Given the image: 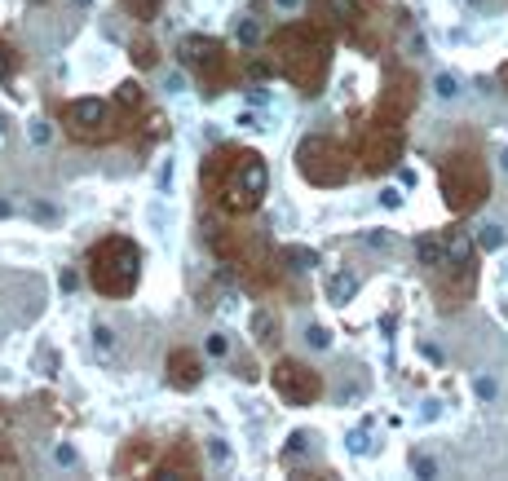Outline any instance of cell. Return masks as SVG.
Masks as SVG:
<instances>
[{"label": "cell", "instance_id": "cell-1", "mask_svg": "<svg viewBox=\"0 0 508 481\" xmlns=\"http://www.w3.org/2000/svg\"><path fill=\"white\" fill-rule=\"evenodd\" d=\"M199 186L203 195L217 199V208L230 216H244L252 208H261L265 190H270V173L257 150H239V146H217L199 168Z\"/></svg>", "mask_w": 508, "mask_h": 481}, {"label": "cell", "instance_id": "cell-2", "mask_svg": "<svg viewBox=\"0 0 508 481\" xmlns=\"http://www.w3.org/2000/svg\"><path fill=\"white\" fill-rule=\"evenodd\" d=\"M270 49H274V71L287 76L300 93H319L323 89L332 49H328V35H323L319 27H283L270 40Z\"/></svg>", "mask_w": 508, "mask_h": 481}, {"label": "cell", "instance_id": "cell-3", "mask_svg": "<svg viewBox=\"0 0 508 481\" xmlns=\"http://www.w3.org/2000/svg\"><path fill=\"white\" fill-rule=\"evenodd\" d=\"M142 279V247L133 238H102L98 247L89 252V283L93 292L106 300H124L133 296V287Z\"/></svg>", "mask_w": 508, "mask_h": 481}, {"label": "cell", "instance_id": "cell-4", "mask_svg": "<svg viewBox=\"0 0 508 481\" xmlns=\"http://www.w3.org/2000/svg\"><path fill=\"white\" fill-rule=\"evenodd\" d=\"M62 128L67 137L84 141V146H102V141H111L119 133V115L115 106H106L98 98H76L62 106Z\"/></svg>", "mask_w": 508, "mask_h": 481}, {"label": "cell", "instance_id": "cell-5", "mask_svg": "<svg viewBox=\"0 0 508 481\" xmlns=\"http://www.w3.org/2000/svg\"><path fill=\"white\" fill-rule=\"evenodd\" d=\"M296 173L310 186H341L349 177V159L332 137H305L296 146Z\"/></svg>", "mask_w": 508, "mask_h": 481}, {"label": "cell", "instance_id": "cell-6", "mask_svg": "<svg viewBox=\"0 0 508 481\" xmlns=\"http://www.w3.org/2000/svg\"><path fill=\"white\" fill-rule=\"evenodd\" d=\"M177 53H181V62L203 80V89H208V93H226V84H230V53L212 40V35H186Z\"/></svg>", "mask_w": 508, "mask_h": 481}, {"label": "cell", "instance_id": "cell-7", "mask_svg": "<svg viewBox=\"0 0 508 481\" xmlns=\"http://www.w3.org/2000/svg\"><path fill=\"white\" fill-rule=\"evenodd\" d=\"M270 380H274V393H279L287 406H310V402H319V393H323L319 371H310L305 362H292V358L274 362Z\"/></svg>", "mask_w": 508, "mask_h": 481}, {"label": "cell", "instance_id": "cell-8", "mask_svg": "<svg viewBox=\"0 0 508 481\" xmlns=\"http://www.w3.org/2000/svg\"><path fill=\"white\" fill-rule=\"evenodd\" d=\"M164 371H168V384L186 393V389H195V384L203 380V358L195 353V349H173L168 362H164Z\"/></svg>", "mask_w": 508, "mask_h": 481}, {"label": "cell", "instance_id": "cell-9", "mask_svg": "<svg viewBox=\"0 0 508 481\" xmlns=\"http://www.w3.org/2000/svg\"><path fill=\"white\" fill-rule=\"evenodd\" d=\"M160 477H173V481H186V477H199V451H195V441H173L164 455V464H160Z\"/></svg>", "mask_w": 508, "mask_h": 481}, {"label": "cell", "instance_id": "cell-10", "mask_svg": "<svg viewBox=\"0 0 508 481\" xmlns=\"http://www.w3.org/2000/svg\"><path fill=\"white\" fill-rule=\"evenodd\" d=\"M477 195H482V182L468 173V164H451V168H446V199H451L455 208H468Z\"/></svg>", "mask_w": 508, "mask_h": 481}, {"label": "cell", "instance_id": "cell-11", "mask_svg": "<svg viewBox=\"0 0 508 481\" xmlns=\"http://www.w3.org/2000/svg\"><path fill=\"white\" fill-rule=\"evenodd\" d=\"M398 155V133H371L367 137V164L380 168V164H393Z\"/></svg>", "mask_w": 508, "mask_h": 481}, {"label": "cell", "instance_id": "cell-12", "mask_svg": "<svg viewBox=\"0 0 508 481\" xmlns=\"http://www.w3.org/2000/svg\"><path fill=\"white\" fill-rule=\"evenodd\" d=\"M416 256H420V265H429V270L446 265V238H438V234H420V238H416Z\"/></svg>", "mask_w": 508, "mask_h": 481}, {"label": "cell", "instance_id": "cell-13", "mask_svg": "<svg viewBox=\"0 0 508 481\" xmlns=\"http://www.w3.org/2000/svg\"><path fill=\"white\" fill-rule=\"evenodd\" d=\"M354 292H358V274H349V270H341V274H332L328 279V300L332 305H349V300H354Z\"/></svg>", "mask_w": 508, "mask_h": 481}, {"label": "cell", "instance_id": "cell-14", "mask_svg": "<svg viewBox=\"0 0 508 481\" xmlns=\"http://www.w3.org/2000/svg\"><path fill=\"white\" fill-rule=\"evenodd\" d=\"M279 261H287V270H296V274H310L314 265H319V252L292 243V247H283V252H279Z\"/></svg>", "mask_w": 508, "mask_h": 481}, {"label": "cell", "instance_id": "cell-15", "mask_svg": "<svg viewBox=\"0 0 508 481\" xmlns=\"http://www.w3.org/2000/svg\"><path fill=\"white\" fill-rule=\"evenodd\" d=\"M142 102H146V93H142V84L137 80H124V84H119V89H115V111H142Z\"/></svg>", "mask_w": 508, "mask_h": 481}, {"label": "cell", "instance_id": "cell-16", "mask_svg": "<svg viewBox=\"0 0 508 481\" xmlns=\"http://www.w3.org/2000/svg\"><path fill=\"white\" fill-rule=\"evenodd\" d=\"M252 335H257V344H274L279 340V318H274L270 309H257V314H252Z\"/></svg>", "mask_w": 508, "mask_h": 481}, {"label": "cell", "instance_id": "cell-17", "mask_svg": "<svg viewBox=\"0 0 508 481\" xmlns=\"http://www.w3.org/2000/svg\"><path fill=\"white\" fill-rule=\"evenodd\" d=\"M468 256H473V238L464 230H455L446 238V265H468Z\"/></svg>", "mask_w": 508, "mask_h": 481}, {"label": "cell", "instance_id": "cell-18", "mask_svg": "<svg viewBox=\"0 0 508 481\" xmlns=\"http://www.w3.org/2000/svg\"><path fill=\"white\" fill-rule=\"evenodd\" d=\"M328 14L341 22V27H354L358 22V0H328Z\"/></svg>", "mask_w": 508, "mask_h": 481}, {"label": "cell", "instance_id": "cell-19", "mask_svg": "<svg viewBox=\"0 0 508 481\" xmlns=\"http://www.w3.org/2000/svg\"><path fill=\"white\" fill-rule=\"evenodd\" d=\"M160 5H164V0H124V9L137 22H155V18H160Z\"/></svg>", "mask_w": 508, "mask_h": 481}, {"label": "cell", "instance_id": "cell-20", "mask_svg": "<svg viewBox=\"0 0 508 481\" xmlns=\"http://www.w3.org/2000/svg\"><path fill=\"white\" fill-rule=\"evenodd\" d=\"M504 238H508L504 225H482V230H477V247L482 252H495V247H504Z\"/></svg>", "mask_w": 508, "mask_h": 481}, {"label": "cell", "instance_id": "cell-21", "mask_svg": "<svg viewBox=\"0 0 508 481\" xmlns=\"http://www.w3.org/2000/svg\"><path fill=\"white\" fill-rule=\"evenodd\" d=\"M235 40L244 44V49H252V44L261 40V27H257L252 18H239V22H235Z\"/></svg>", "mask_w": 508, "mask_h": 481}, {"label": "cell", "instance_id": "cell-22", "mask_svg": "<svg viewBox=\"0 0 508 481\" xmlns=\"http://www.w3.org/2000/svg\"><path fill=\"white\" fill-rule=\"evenodd\" d=\"M14 71H18V53L9 49L5 40H0V84H5V80H14Z\"/></svg>", "mask_w": 508, "mask_h": 481}, {"label": "cell", "instance_id": "cell-23", "mask_svg": "<svg viewBox=\"0 0 508 481\" xmlns=\"http://www.w3.org/2000/svg\"><path fill=\"white\" fill-rule=\"evenodd\" d=\"M133 62H137V67H155V44L137 40V44H133Z\"/></svg>", "mask_w": 508, "mask_h": 481}, {"label": "cell", "instance_id": "cell-24", "mask_svg": "<svg viewBox=\"0 0 508 481\" xmlns=\"http://www.w3.org/2000/svg\"><path fill=\"white\" fill-rule=\"evenodd\" d=\"M433 93H438V98H455V93H459V80H455V76H446V71H442V76L433 80Z\"/></svg>", "mask_w": 508, "mask_h": 481}, {"label": "cell", "instance_id": "cell-25", "mask_svg": "<svg viewBox=\"0 0 508 481\" xmlns=\"http://www.w3.org/2000/svg\"><path fill=\"white\" fill-rule=\"evenodd\" d=\"M35 367H40V376H58V358H53V349H40Z\"/></svg>", "mask_w": 508, "mask_h": 481}, {"label": "cell", "instance_id": "cell-26", "mask_svg": "<svg viewBox=\"0 0 508 481\" xmlns=\"http://www.w3.org/2000/svg\"><path fill=\"white\" fill-rule=\"evenodd\" d=\"M305 340H310L314 349H328V344H332V331H328V327H310V331H305Z\"/></svg>", "mask_w": 508, "mask_h": 481}, {"label": "cell", "instance_id": "cell-27", "mask_svg": "<svg viewBox=\"0 0 508 481\" xmlns=\"http://www.w3.org/2000/svg\"><path fill=\"white\" fill-rule=\"evenodd\" d=\"M411 468H416L420 477H438V464H433L429 455H416V460H411Z\"/></svg>", "mask_w": 508, "mask_h": 481}, {"label": "cell", "instance_id": "cell-28", "mask_svg": "<svg viewBox=\"0 0 508 481\" xmlns=\"http://www.w3.org/2000/svg\"><path fill=\"white\" fill-rule=\"evenodd\" d=\"M208 455H212L217 464H226V460H230V446H226L221 437H208Z\"/></svg>", "mask_w": 508, "mask_h": 481}, {"label": "cell", "instance_id": "cell-29", "mask_svg": "<svg viewBox=\"0 0 508 481\" xmlns=\"http://www.w3.org/2000/svg\"><path fill=\"white\" fill-rule=\"evenodd\" d=\"M362 243H367V247H389V243H393V234H384V230H371V234H362Z\"/></svg>", "mask_w": 508, "mask_h": 481}, {"label": "cell", "instance_id": "cell-30", "mask_svg": "<svg viewBox=\"0 0 508 481\" xmlns=\"http://www.w3.org/2000/svg\"><path fill=\"white\" fill-rule=\"evenodd\" d=\"M155 137H164V119H160V115L146 119V133H142V141H155Z\"/></svg>", "mask_w": 508, "mask_h": 481}, {"label": "cell", "instance_id": "cell-31", "mask_svg": "<svg viewBox=\"0 0 508 481\" xmlns=\"http://www.w3.org/2000/svg\"><path fill=\"white\" fill-rule=\"evenodd\" d=\"M495 393H500V389H495V380H491V376H477V398H482V402H491Z\"/></svg>", "mask_w": 508, "mask_h": 481}, {"label": "cell", "instance_id": "cell-32", "mask_svg": "<svg viewBox=\"0 0 508 481\" xmlns=\"http://www.w3.org/2000/svg\"><path fill=\"white\" fill-rule=\"evenodd\" d=\"M31 141H35V146L49 141V124H44V119H31Z\"/></svg>", "mask_w": 508, "mask_h": 481}, {"label": "cell", "instance_id": "cell-33", "mask_svg": "<svg viewBox=\"0 0 508 481\" xmlns=\"http://www.w3.org/2000/svg\"><path fill=\"white\" fill-rule=\"evenodd\" d=\"M226 349H230L226 335H208V353H212V358H226Z\"/></svg>", "mask_w": 508, "mask_h": 481}, {"label": "cell", "instance_id": "cell-34", "mask_svg": "<svg viewBox=\"0 0 508 481\" xmlns=\"http://www.w3.org/2000/svg\"><path fill=\"white\" fill-rule=\"evenodd\" d=\"M53 460L71 468V464H76V451H71V446H67V441H62V446H53Z\"/></svg>", "mask_w": 508, "mask_h": 481}, {"label": "cell", "instance_id": "cell-35", "mask_svg": "<svg viewBox=\"0 0 508 481\" xmlns=\"http://www.w3.org/2000/svg\"><path fill=\"white\" fill-rule=\"evenodd\" d=\"M349 451H354V455H367V432H349Z\"/></svg>", "mask_w": 508, "mask_h": 481}, {"label": "cell", "instance_id": "cell-36", "mask_svg": "<svg viewBox=\"0 0 508 481\" xmlns=\"http://www.w3.org/2000/svg\"><path fill=\"white\" fill-rule=\"evenodd\" d=\"M380 203L384 208H403V195H398V190H380Z\"/></svg>", "mask_w": 508, "mask_h": 481}, {"label": "cell", "instance_id": "cell-37", "mask_svg": "<svg viewBox=\"0 0 508 481\" xmlns=\"http://www.w3.org/2000/svg\"><path fill=\"white\" fill-rule=\"evenodd\" d=\"M164 89H168V93H181V89H186V76H181V71H173V76H168V84H164Z\"/></svg>", "mask_w": 508, "mask_h": 481}, {"label": "cell", "instance_id": "cell-38", "mask_svg": "<svg viewBox=\"0 0 508 481\" xmlns=\"http://www.w3.org/2000/svg\"><path fill=\"white\" fill-rule=\"evenodd\" d=\"M0 468H5V473H14V455L5 451V441H0Z\"/></svg>", "mask_w": 508, "mask_h": 481}, {"label": "cell", "instance_id": "cell-39", "mask_svg": "<svg viewBox=\"0 0 508 481\" xmlns=\"http://www.w3.org/2000/svg\"><path fill=\"white\" fill-rule=\"evenodd\" d=\"M274 9H283V14H296V9H300V0H274Z\"/></svg>", "mask_w": 508, "mask_h": 481}, {"label": "cell", "instance_id": "cell-40", "mask_svg": "<svg viewBox=\"0 0 508 481\" xmlns=\"http://www.w3.org/2000/svg\"><path fill=\"white\" fill-rule=\"evenodd\" d=\"M58 283H62V292H71V287H76L80 279H76V274H71V270H62V279H58Z\"/></svg>", "mask_w": 508, "mask_h": 481}, {"label": "cell", "instance_id": "cell-41", "mask_svg": "<svg viewBox=\"0 0 508 481\" xmlns=\"http://www.w3.org/2000/svg\"><path fill=\"white\" fill-rule=\"evenodd\" d=\"M93 335H98V344H102V349H111V327H98Z\"/></svg>", "mask_w": 508, "mask_h": 481}, {"label": "cell", "instance_id": "cell-42", "mask_svg": "<svg viewBox=\"0 0 508 481\" xmlns=\"http://www.w3.org/2000/svg\"><path fill=\"white\" fill-rule=\"evenodd\" d=\"M500 168H504V173H508V150H504V155H500Z\"/></svg>", "mask_w": 508, "mask_h": 481}, {"label": "cell", "instance_id": "cell-43", "mask_svg": "<svg viewBox=\"0 0 508 481\" xmlns=\"http://www.w3.org/2000/svg\"><path fill=\"white\" fill-rule=\"evenodd\" d=\"M71 5H80V9H84V5H93V0H71Z\"/></svg>", "mask_w": 508, "mask_h": 481}, {"label": "cell", "instance_id": "cell-44", "mask_svg": "<svg viewBox=\"0 0 508 481\" xmlns=\"http://www.w3.org/2000/svg\"><path fill=\"white\" fill-rule=\"evenodd\" d=\"M504 80H508V67H504Z\"/></svg>", "mask_w": 508, "mask_h": 481}, {"label": "cell", "instance_id": "cell-45", "mask_svg": "<svg viewBox=\"0 0 508 481\" xmlns=\"http://www.w3.org/2000/svg\"><path fill=\"white\" fill-rule=\"evenodd\" d=\"M35 5H44V0H35Z\"/></svg>", "mask_w": 508, "mask_h": 481}]
</instances>
